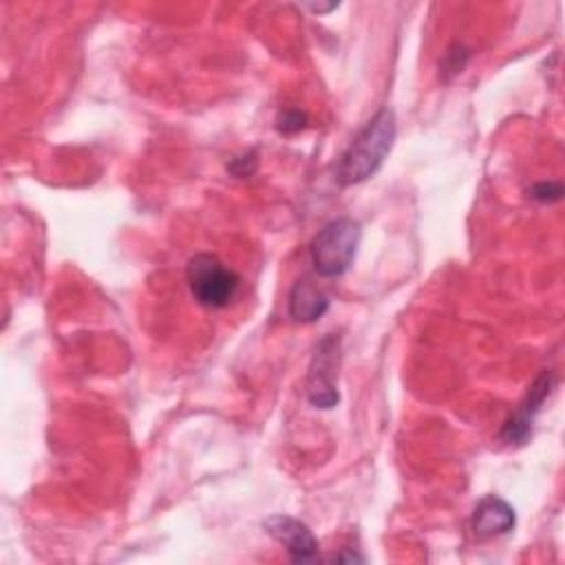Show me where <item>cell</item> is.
<instances>
[{
	"mask_svg": "<svg viewBox=\"0 0 565 565\" xmlns=\"http://www.w3.org/2000/svg\"><path fill=\"white\" fill-rule=\"evenodd\" d=\"M395 139V113L382 106L342 152L335 166L340 185H355L373 177L384 163Z\"/></svg>",
	"mask_w": 565,
	"mask_h": 565,
	"instance_id": "obj_1",
	"label": "cell"
},
{
	"mask_svg": "<svg viewBox=\"0 0 565 565\" xmlns=\"http://www.w3.org/2000/svg\"><path fill=\"white\" fill-rule=\"evenodd\" d=\"M362 238V227L349 216L329 221L311 241L309 256L313 269L324 278L342 276L358 252Z\"/></svg>",
	"mask_w": 565,
	"mask_h": 565,
	"instance_id": "obj_2",
	"label": "cell"
},
{
	"mask_svg": "<svg viewBox=\"0 0 565 565\" xmlns=\"http://www.w3.org/2000/svg\"><path fill=\"white\" fill-rule=\"evenodd\" d=\"M185 280L194 300L205 309L227 307L241 287V276L210 252H199L188 260Z\"/></svg>",
	"mask_w": 565,
	"mask_h": 565,
	"instance_id": "obj_3",
	"label": "cell"
},
{
	"mask_svg": "<svg viewBox=\"0 0 565 565\" xmlns=\"http://www.w3.org/2000/svg\"><path fill=\"white\" fill-rule=\"evenodd\" d=\"M340 333H327L311 358L305 395L313 408H333L340 402L338 369H340Z\"/></svg>",
	"mask_w": 565,
	"mask_h": 565,
	"instance_id": "obj_4",
	"label": "cell"
},
{
	"mask_svg": "<svg viewBox=\"0 0 565 565\" xmlns=\"http://www.w3.org/2000/svg\"><path fill=\"white\" fill-rule=\"evenodd\" d=\"M554 386H556V375L552 371H543L532 382V386L527 388V393L521 399V404L516 406V411L503 424V428L499 433L501 441H505L510 446H521V444L527 441V437L532 435V424H534L543 402L552 395Z\"/></svg>",
	"mask_w": 565,
	"mask_h": 565,
	"instance_id": "obj_5",
	"label": "cell"
},
{
	"mask_svg": "<svg viewBox=\"0 0 565 565\" xmlns=\"http://www.w3.org/2000/svg\"><path fill=\"white\" fill-rule=\"evenodd\" d=\"M265 530L285 547L294 563H313L318 558V541L307 523L287 514H274L265 521Z\"/></svg>",
	"mask_w": 565,
	"mask_h": 565,
	"instance_id": "obj_6",
	"label": "cell"
},
{
	"mask_svg": "<svg viewBox=\"0 0 565 565\" xmlns=\"http://www.w3.org/2000/svg\"><path fill=\"white\" fill-rule=\"evenodd\" d=\"M516 523L514 508L497 497V494H486L479 499L472 512V532L477 539H494L501 534H508Z\"/></svg>",
	"mask_w": 565,
	"mask_h": 565,
	"instance_id": "obj_7",
	"label": "cell"
},
{
	"mask_svg": "<svg viewBox=\"0 0 565 565\" xmlns=\"http://www.w3.org/2000/svg\"><path fill=\"white\" fill-rule=\"evenodd\" d=\"M287 309H289V318L294 322L309 324V322L320 320L327 313L329 298L316 287V282L309 276H302L289 289Z\"/></svg>",
	"mask_w": 565,
	"mask_h": 565,
	"instance_id": "obj_8",
	"label": "cell"
},
{
	"mask_svg": "<svg viewBox=\"0 0 565 565\" xmlns=\"http://www.w3.org/2000/svg\"><path fill=\"white\" fill-rule=\"evenodd\" d=\"M307 126V115L298 108H289V110H282L276 119V128L278 132L282 135H294L298 130H302Z\"/></svg>",
	"mask_w": 565,
	"mask_h": 565,
	"instance_id": "obj_9",
	"label": "cell"
},
{
	"mask_svg": "<svg viewBox=\"0 0 565 565\" xmlns=\"http://www.w3.org/2000/svg\"><path fill=\"white\" fill-rule=\"evenodd\" d=\"M527 196L539 203H554V201H561L563 185L558 181H541L527 190Z\"/></svg>",
	"mask_w": 565,
	"mask_h": 565,
	"instance_id": "obj_10",
	"label": "cell"
},
{
	"mask_svg": "<svg viewBox=\"0 0 565 565\" xmlns=\"http://www.w3.org/2000/svg\"><path fill=\"white\" fill-rule=\"evenodd\" d=\"M258 168V154L252 150V152H245L241 157H234L230 163H227V170L236 177V179H245V177H252Z\"/></svg>",
	"mask_w": 565,
	"mask_h": 565,
	"instance_id": "obj_11",
	"label": "cell"
},
{
	"mask_svg": "<svg viewBox=\"0 0 565 565\" xmlns=\"http://www.w3.org/2000/svg\"><path fill=\"white\" fill-rule=\"evenodd\" d=\"M311 11H316V13H324V11H331V9H335L338 7V2L335 4H327V7H322V4H307Z\"/></svg>",
	"mask_w": 565,
	"mask_h": 565,
	"instance_id": "obj_12",
	"label": "cell"
}]
</instances>
